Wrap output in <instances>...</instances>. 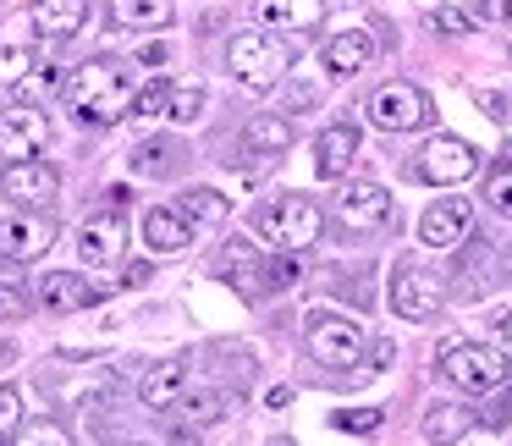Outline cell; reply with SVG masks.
<instances>
[{"label": "cell", "mask_w": 512, "mask_h": 446, "mask_svg": "<svg viewBox=\"0 0 512 446\" xmlns=\"http://www.w3.org/2000/svg\"><path fill=\"white\" fill-rule=\"evenodd\" d=\"M221 276L237 281L243 298H265V265H254V248H248L243 237H232V243L221 248Z\"/></svg>", "instance_id": "cell-23"}, {"label": "cell", "mask_w": 512, "mask_h": 446, "mask_svg": "<svg viewBox=\"0 0 512 446\" xmlns=\"http://www.w3.org/2000/svg\"><path fill=\"white\" fill-rule=\"evenodd\" d=\"M0 188H6L12 204H56L61 177H56V166H45L34 155V160H12V166L0 171Z\"/></svg>", "instance_id": "cell-12"}, {"label": "cell", "mask_w": 512, "mask_h": 446, "mask_svg": "<svg viewBox=\"0 0 512 446\" xmlns=\"http://www.w3.org/2000/svg\"><path fill=\"white\" fill-rule=\"evenodd\" d=\"M23 314H28L23 287H12V281H0V320H23Z\"/></svg>", "instance_id": "cell-36"}, {"label": "cell", "mask_w": 512, "mask_h": 446, "mask_svg": "<svg viewBox=\"0 0 512 446\" xmlns=\"http://www.w3.org/2000/svg\"><path fill=\"white\" fill-rule=\"evenodd\" d=\"M50 243H56V221H50L45 210H34V204H23V210H0V254L6 259L28 265V259L50 254Z\"/></svg>", "instance_id": "cell-7"}, {"label": "cell", "mask_w": 512, "mask_h": 446, "mask_svg": "<svg viewBox=\"0 0 512 446\" xmlns=\"http://www.w3.org/2000/svg\"><path fill=\"white\" fill-rule=\"evenodd\" d=\"M17 424H23V397H17L12 386H0V441H6Z\"/></svg>", "instance_id": "cell-35"}, {"label": "cell", "mask_w": 512, "mask_h": 446, "mask_svg": "<svg viewBox=\"0 0 512 446\" xmlns=\"http://www.w3.org/2000/svg\"><path fill=\"white\" fill-rule=\"evenodd\" d=\"M254 232L265 237L270 248H287V254H303V248L320 243L325 232V215L309 193H281V199L259 204L254 210Z\"/></svg>", "instance_id": "cell-2"}, {"label": "cell", "mask_w": 512, "mask_h": 446, "mask_svg": "<svg viewBox=\"0 0 512 446\" xmlns=\"http://www.w3.org/2000/svg\"><path fill=\"white\" fill-rule=\"evenodd\" d=\"M320 61H325V72H336V78H353V72H364L369 61H375V39H369L364 28H347V34L325 39Z\"/></svg>", "instance_id": "cell-20"}, {"label": "cell", "mask_w": 512, "mask_h": 446, "mask_svg": "<svg viewBox=\"0 0 512 446\" xmlns=\"http://www.w3.org/2000/svg\"><path fill=\"white\" fill-rule=\"evenodd\" d=\"M122 243H127L122 221H111V215L78 226V259L83 265H116V259H122Z\"/></svg>", "instance_id": "cell-21"}, {"label": "cell", "mask_w": 512, "mask_h": 446, "mask_svg": "<svg viewBox=\"0 0 512 446\" xmlns=\"http://www.w3.org/2000/svg\"><path fill=\"white\" fill-rule=\"evenodd\" d=\"M507 397H512V369H507Z\"/></svg>", "instance_id": "cell-43"}, {"label": "cell", "mask_w": 512, "mask_h": 446, "mask_svg": "<svg viewBox=\"0 0 512 446\" xmlns=\"http://www.w3.org/2000/svg\"><path fill=\"white\" fill-rule=\"evenodd\" d=\"M254 17L265 28H287V34H314L325 23V0H254Z\"/></svg>", "instance_id": "cell-16"}, {"label": "cell", "mask_w": 512, "mask_h": 446, "mask_svg": "<svg viewBox=\"0 0 512 446\" xmlns=\"http://www.w3.org/2000/svg\"><path fill=\"white\" fill-rule=\"evenodd\" d=\"M468 424H479V413L452 408V402H435V408L424 413V441H463Z\"/></svg>", "instance_id": "cell-28"}, {"label": "cell", "mask_w": 512, "mask_h": 446, "mask_svg": "<svg viewBox=\"0 0 512 446\" xmlns=\"http://www.w3.org/2000/svg\"><path fill=\"white\" fill-rule=\"evenodd\" d=\"M166 116H171L177 127H193V122H199V116H204V89H199V83H182V89L171 94Z\"/></svg>", "instance_id": "cell-30"}, {"label": "cell", "mask_w": 512, "mask_h": 446, "mask_svg": "<svg viewBox=\"0 0 512 446\" xmlns=\"http://www.w3.org/2000/svg\"><path fill=\"white\" fill-rule=\"evenodd\" d=\"M6 358H12V347H6V342H0V364H6Z\"/></svg>", "instance_id": "cell-42"}, {"label": "cell", "mask_w": 512, "mask_h": 446, "mask_svg": "<svg viewBox=\"0 0 512 446\" xmlns=\"http://www.w3.org/2000/svg\"><path fill=\"white\" fill-rule=\"evenodd\" d=\"M331 204L347 232H380V226H391V193L380 182H342Z\"/></svg>", "instance_id": "cell-10"}, {"label": "cell", "mask_w": 512, "mask_h": 446, "mask_svg": "<svg viewBox=\"0 0 512 446\" xmlns=\"http://www.w3.org/2000/svg\"><path fill=\"white\" fill-rule=\"evenodd\" d=\"M182 424H193V430H204V424H221L237 413V391H221V386H204V391H188V397L177 402Z\"/></svg>", "instance_id": "cell-22"}, {"label": "cell", "mask_w": 512, "mask_h": 446, "mask_svg": "<svg viewBox=\"0 0 512 446\" xmlns=\"http://www.w3.org/2000/svg\"><path fill=\"white\" fill-rule=\"evenodd\" d=\"M111 17L116 28H166L177 6L171 0H111Z\"/></svg>", "instance_id": "cell-27"}, {"label": "cell", "mask_w": 512, "mask_h": 446, "mask_svg": "<svg viewBox=\"0 0 512 446\" xmlns=\"http://www.w3.org/2000/svg\"><path fill=\"white\" fill-rule=\"evenodd\" d=\"M413 171H419L424 182H435V188H457V182H468L479 171V155H474L468 138L441 133V138H430V144L419 149V166Z\"/></svg>", "instance_id": "cell-9"}, {"label": "cell", "mask_w": 512, "mask_h": 446, "mask_svg": "<svg viewBox=\"0 0 512 446\" xmlns=\"http://www.w3.org/2000/svg\"><path fill=\"white\" fill-rule=\"evenodd\" d=\"M182 215H188L193 226H221L226 221V199L221 193H210V188H193V193H182Z\"/></svg>", "instance_id": "cell-29"}, {"label": "cell", "mask_w": 512, "mask_h": 446, "mask_svg": "<svg viewBox=\"0 0 512 446\" xmlns=\"http://www.w3.org/2000/svg\"><path fill=\"white\" fill-rule=\"evenodd\" d=\"M331 424L342 435H375L380 430V408H336Z\"/></svg>", "instance_id": "cell-33"}, {"label": "cell", "mask_w": 512, "mask_h": 446, "mask_svg": "<svg viewBox=\"0 0 512 446\" xmlns=\"http://www.w3.org/2000/svg\"><path fill=\"white\" fill-rule=\"evenodd\" d=\"M474 12L485 23H512V0H474Z\"/></svg>", "instance_id": "cell-38"}, {"label": "cell", "mask_w": 512, "mask_h": 446, "mask_svg": "<svg viewBox=\"0 0 512 446\" xmlns=\"http://www.w3.org/2000/svg\"><path fill=\"white\" fill-rule=\"evenodd\" d=\"M303 331H309V358L320 369H358L364 364V347H369L364 325L342 320V314H309Z\"/></svg>", "instance_id": "cell-5"}, {"label": "cell", "mask_w": 512, "mask_h": 446, "mask_svg": "<svg viewBox=\"0 0 512 446\" xmlns=\"http://www.w3.org/2000/svg\"><path fill=\"white\" fill-rule=\"evenodd\" d=\"M468 226H474V204L457 199V193H446L441 204H430V210L419 215L424 248H457V243L468 237Z\"/></svg>", "instance_id": "cell-13"}, {"label": "cell", "mask_w": 512, "mask_h": 446, "mask_svg": "<svg viewBox=\"0 0 512 446\" xmlns=\"http://www.w3.org/2000/svg\"><path fill=\"white\" fill-rule=\"evenodd\" d=\"M358 144H364V138H358L353 122H331L320 138H314V177H320V182H342L347 166L358 160Z\"/></svg>", "instance_id": "cell-15"}, {"label": "cell", "mask_w": 512, "mask_h": 446, "mask_svg": "<svg viewBox=\"0 0 512 446\" xmlns=\"http://www.w3.org/2000/svg\"><path fill=\"white\" fill-rule=\"evenodd\" d=\"M138 61H144V67H160V61H166V45H144V50H138Z\"/></svg>", "instance_id": "cell-39"}, {"label": "cell", "mask_w": 512, "mask_h": 446, "mask_svg": "<svg viewBox=\"0 0 512 446\" xmlns=\"http://www.w3.org/2000/svg\"><path fill=\"white\" fill-rule=\"evenodd\" d=\"M34 292L45 303V314H78V309H94L105 298V287H94L89 276H72V270H45V281Z\"/></svg>", "instance_id": "cell-14"}, {"label": "cell", "mask_w": 512, "mask_h": 446, "mask_svg": "<svg viewBox=\"0 0 512 446\" xmlns=\"http://www.w3.org/2000/svg\"><path fill=\"white\" fill-rule=\"evenodd\" d=\"M12 94L23 105H50L61 94V61H39V67H28V72H17L12 78Z\"/></svg>", "instance_id": "cell-26"}, {"label": "cell", "mask_w": 512, "mask_h": 446, "mask_svg": "<svg viewBox=\"0 0 512 446\" xmlns=\"http://www.w3.org/2000/svg\"><path fill=\"white\" fill-rule=\"evenodd\" d=\"M182 160H188V149H182L177 138H144V144L133 149V177H171Z\"/></svg>", "instance_id": "cell-24"}, {"label": "cell", "mask_w": 512, "mask_h": 446, "mask_svg": "<svg viewBox=\"0 0 512 446\" xmlns=\"http://www.w3.org/2000/svg\"><path fill=\"white\" fill-rule=\"evenodd\" d=\"M369 122H375L380 133H419V127L435 122V105L419 83L397 78V83H380V89L369 94Z\"/></svg>", "instance_id": "cell-6"}, {"label": "cell", "mask_w": 512, "mask_h": 446, "mask_svg": "<svg viewBox=\"0 0 512 446\" xmlns=\"http://www.w3.org/2000/svg\"><path fill=\"white\" fill-rule=\"evenodd\" d=\"M243 149L248 155H281V149H292V127H287V116H254V122L243 127Z\"/></svg>", "instance_id": "cell-25"}, {"label": "cell", "mask_w": 512, "mask_h": 446, "mask_svg": "<svg viewBox=\"0 0 512 446\" xmlns=\"http://www.w3.org/2000/svg\"><path fill=\"white\" fill-rule=\"evenodd\" d=\"M133 72L122 61H83L72 72V89H67V105L83 127H111L133 111Z\"/></svg>", "instance_id": "cell-1"}, {"label": "cell", "mask_w": 512, "mask_h": 446, "mask_svg": "<svg viewBox=\"0 0 512 446\" xmlns=\"http://www.w3.org/2000/svg\"><path fill=\"white\" fill-rule=\"evenodd\" d=\"M0 6H6V0H0Z\"/></svg>", "instance_id": "cell-44"}, {"label": "cell", "mask_w": 512, "mask_h": 446, "mask_svg": "<svg viewBox=\"0 0 512 446\" xmlns=\"http://www.w3.org/2000/svg\"><path fill=\"white\" fill-rule=\"evenodd\" d=\"M226 67H232L237 83H248V89H276L292 67V50L281 45L276 34H265V28H248V34H237L232 45H226Z\"/></svg>", "instance_id": "cell-3"}, {"label": "cell", "mask_w": 512, "mask_h": 446, "mask_svg": "<svg viewBox=\"0 0 512 446\" xmlns=\"http://www.w3.org/2000/svg\"><path fill=\"white\" fill-rule=\"evenodd\" d=\"M485 204L501 215V221H512V166H496L485 177Z\"/></svg>", "instance_id": "cell-31"}, {"label": "cell", "mask_w": 512, "mask_h": 446, "mask_svg": "<svg viewBox=\"0 0 512 446\" xmlns=\"http://www.w3.org/2000/svg\"><path fill=\"white\" fill-rule=\"evenodd\" d=\"M171 94H177V83H171V78H155V83H144V89L133 94V111H138V116H160V111L171 105Z\"/></svg>", "instance_id": "cell-32"}, {"label": "cell", "mask_w": 512, "mask_h": 446, "mask_svg": "<svg viewBox=\"0 0 512 446\" xmlns=\"http://www.w3.org/2000/svg\"><path fill=\"white\" fill-rule=\"evenodd\" d=\"M39 39H72L83 23H89V0H34V12H28Z\"/></svg>", "instance_id": "cell-17"}, {"label": "cell", "mask_w": 512, "mask_h": 446, "mask_svg": "<svg viewBox=\"0 0 512 446\" xmlns=\"http://www.w3.org/2000/svg\"><path fill=\"white\" fill-rule=\"evenodd\" d=\"M182 386H188V364H182V358H160V364H149L144 380H138V402H144V408H177Z\"/></svg>", "instance_id": "cell-19"}, {"label": "cell", "mask_w": 512, "mask_h": 446, "mask_svg": "<svg viewBox=\"0 0 512 446\" xmlns=\"http://www.w3.org/2000/svg\"><path fill=\"white\" fill-rule=\"evenodd\" d=\"M501 281H512V243H507V265H501Z\"/></svg>", "instance_id": "cell-41"}, {"label": "cell", "mask_w": 512, "mask_h": 446, "mask_svg": "<svg viewBox=\"0 0 512 446\" xmlns=\"http://www.w3.org/2000/svg\"><path fill=\"white\" fill-rule=\"evenodd\" d=\"M193 237H199V226L182 215V204H177V210H166V204H160V210L144 215V248H155V254H182Z\"/></svg>", "instance_id": "cell-18"}, {"label": "cell", "mask_w": 512, "mask_h": 446, "mask_svg": "<svg viewBox=\"0 0 512 446\" xmlns=\"http://www.w3.org/2000/svg\"><path fill=\"white\" fill-rule=\"evenodd\" d=\"M507 358L485 342H457L441 353V380H452L468 397H490V391H507Z\"/></svg>", "instance_id": "cell-4"}, {"label": "cell", "mask_w": 512, "mask_h": 446, "mask_svg": "<svg viewBox=\"0 0 512 446\" xmlns=\"http://www.w3.org/2000/svg\"><path fill=\"white\" fill-rule=\"evenodd\" d=\"M430 23L441 28V34H468V17L457 12V6H441V12H430Z\"/></svg>", "instance_id": "cell-37"}, {"label": "cell", "mask_w": 512, "mask_h": 446, "mask_svg": "<svg viewBox=\"0 0 512 446\" xmlns=\"http://www.w3.org/2000/svg\"><path fill=\"white\" fill-rule=\"evenodd\" d=\"M391 309H397L402 320H413V325L435 320V314L446 309L441 276H430V270H419V265H397L391 270Z\"/></svg>", "instance_id": "cell-8"}, {"label": "cell", "mask_w": 512, "mask_h": 446, "mask_svg": "<svg viewBox=\"0 0 512 446\" xmlns=\"http://www.w3.org/2000/svg\"><path fill=\"white\" fill-rule=\"evenodd\" d=\"M138 281H149V270L144 265H127L122 270V287H138Z\"/></svg>", "instance_id": "cell-40"}, {"label": "cell", "mask_w": 512, "mask_h": 446, "mask_svg": "<svg viewBox=\"0 0 512 446\" xmlns=\"http://www.w3.org/2000/svg\"><path fill=\"white\" fill-rule=\"evenodd\" d=\"M292 281H298V265H292L287 248H276V259H265V292H281Z\"/></svg>", "instance_id": "cell-34"}, {"label": "cell", "mask_w": 512, "mask_h": 446, "mask_svg": "<svg viewBox=\"0 0 512 446\" xmlns=\"http://www.w3.org/2000/svg\"><path fill=\"white\" fill-rule=\"evenodd\" d=\"M50 138V116H39V105L17 100L12 111H0V160H34Z\"/></svg>", "instance_id": "cell-11"}]
</instances>
